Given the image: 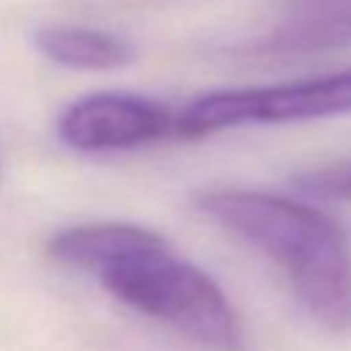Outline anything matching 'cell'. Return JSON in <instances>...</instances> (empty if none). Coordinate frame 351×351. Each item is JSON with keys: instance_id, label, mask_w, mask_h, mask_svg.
<instances>
[{"instance_id": "cell-1", "label": "cell", "mask_w": 351, "mask_h": 351, "mask_svg": "<svg viewBox=\"0 0 351 351\" xmlns=\"http://www.w3.org/2000/svg\"><path fill=\"white\" fill-rule=\"evenodd\" d=\"M195 203L208 219L271 258L321 326L351 329V244L332 217L252 189H208Z\"/></svg>"}, {"instance_id": "cell-2", "label": "cell", "mask_w": 351, "mask_h": 351, "mask_svg": "<svg viewBox=\"0 0 351 351\" xmlns=\"http://www.w3.org/2000/svg\"><path fill=\"white\" fill-rule=\"evenodd\" d=\"M104 291L211 351H239L241 326L222 288L178 258L165 239L137 247L96 271Z\"/></svg>"}, {"instance_id": "cell-3", "label": "cell", "mask_w": 351, "mask_h": 351, "mask_svg": "<svg viewBox=\"0 0 351 351\" xmlns=\"http://www.w3.org/2000/svg\"><path fill=\"white\" fill-rule=\"evenodd\" d=\"M346 112H351V69L315 80L203 93L176 112V134L206 137L241 123H288Z\"/></svg>"}, {"instance_id": "cell-4", "label": "cell", "mask_w": 351, "mask_h": 351, "mask_svg": "<svg viewBox=\"0 0 351 351\" xmlns=\"http://www.w3.org/2000/svg\"><path fill=\"white\" fill-rule=\"evenodd\" d=\"M173 134V110L148 96L123 90L88 93L71 101L58 118V137L82 154L129 151Z\"/></svg>"}, {"instance_id": "cell-5", "label": "cell", "mask_w": 351, "mask_h": 351, "mask_svg": "<svg viewBox=\"0 0 351 351\" xmlns=\"http://www.w3.org/2000/svg\"><path fill=\"white\" fill-rule=\"evenodd\" d=\"M351 47V0H296L258 41L271 55H315Z\"/></svg>"}, {"instance_id": "cell-6", "label": "cell", "mask_w": 351, "mask_h": 351, "mask_svg": "<svg viewBox=\"0 0 351 351\" xmlns=\"http://www.w3.org/2000/svg\"><path fill=\"white\" fill-rule=\"evenodd\" d=\"M33 44L47 60L77 71H112L134 60V47L123 36L82 25L38 27Z\"/></svg>"}, {"instance_id": "cell-7", "label": "cell", "mask_w": 351, "mask_h": 351, "mask_svg": "<svg viewBox=\"0 0 351 351\" xmlns=\"http://www.w3.org/2000/svg\"><path fill=\"white\" fill-rule=\"evenodd\" d=\"M162 239L156 230H148L143 225L129 222H90V225H74L49 239V255L66 266L82 269V271H99L115 258L145 247L151 241Z\"/></svg>"}, {"instance_id": "cell-8", "label": "cell", "mask_w": 351, "mask_h": 351, "mask_svg": "<svg viewBox=\"0 0 351 351\" xmlns=\"http://www.w3.org/2000/svg\"><path fill=\"white\" fill-rule=\"evenodd\" d=\"M291 181H293V186L299 192H304L310 197H321V200H351V159L302 170Z\"/></svg>"}]
</instances>
